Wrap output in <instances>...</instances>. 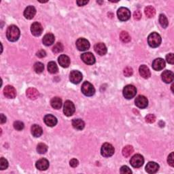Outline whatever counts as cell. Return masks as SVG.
<instances>
[{
    "mask_svg": "<svg viewBox=\"0 0 174 174\" xmlns=\"http://www.w3.org/2000/svg\"><path fill=\"white\" fill-rule=\"evenodd\" d=\"M6 37L10 42H16L20 37V30L16 25H10L6 31Z\"/></svg>",
    "mask_w": 174,
    "mask_h": 174,
    "instance_id": "6da1fadb",
    "label": "cell"
},
{
    "mask_svg": "<svg viewBox=\"0 0 174 174\" xmlns=\"http://www.w3.org/2000/svg\"><path fill=\"white\" fill-rule=\"evenodd\" d=\"M161 37L157 32H153V33L149 35L148 38V44L152 48H157L159 47L160 44H161Z\"/></svg>",
    "mask_w": 174,
    "mask_h": 174,
    "instance_id": "7a4b0ae2",
    "label": "cell"
},
{
    "mask_svg": "<svg viewBox=\"0 0 174 174\" xmlns=\"http://www.w3.org/2000/svg\"><path fill=\"white\" fill-rule=\"evenodd\" d=\"M81 90L82 92H83V93L84 95L87 96V97L93 96L95 93V89L94 87L89 82H84L83 84V86H82Z\"/></svg>",
    "mask_w": 174,
    "mask_h": 174,
    "instance_id": "3957f363",
    "label": "cell"
},
{
    "mask_svg": "<svg viewBox=\"0 0 174 174\" xmlns=\"http://www.w3.org/2000/svg\"><path fill=\"white\" fill-rule=\"evenodd\" d=\"M123 96L127 99H131L133 98L137 93V89L133 85L129 84L124 88Z\"/></svg>",
    "mask_w": 174,
    "mask_h": 174,
    "instance_id": "277c9868",
    "label": "cell"
},
{
    "mask_svg": "<svg viewBox=\"0 0 174 174\" xmlns=\"http://www.w3.org/2000/svg\"><path fill=\"white\" fill-rule=\"evenodd\" d=\"M101 153L103 157H109L114 154V148L109 143H105L102 145L101 149Z\"/></svg>",
    "mask_w": 174,
    "mask_h": 174,
    "instance_id": "5b68a950",
    "label": "cell"
},
{
    "mask_svg": "<svg viewBox=\"0 0 174 174\" xmlns=\"http://www.w3.org/2000/svg\"><path fill=\"white\" fill-rule=\"evenodd\" d=\"M117 16H118V18L120 20L126 21L129 20L131 18V12L128 8L122 7V8H120L118 10Z\"/></svg>",
    "mask_w": 174,
    "mask_h": 174,
    "instance_id": "8992f818",
    "label": "cell"
},
{
    "mask_svg": "<svg viewBox=\"0 0 174 174\" xmlns=\"http://www.w3.org/2000/svg\"><path fill=\"white\" fill-rule=\"evenodd\" d=\"M144 158L141 154H136L131 158L130 163L135 168H139L144 165Z\"/></svg>",
    "mask_w": 174,
    "mask_h": 174,
    "instance_id": "52a82bcc",
    "label": "cell"
},
{
    "mask_svg": "<svg viewBox=\"0 0 174 174\" xmlns=\"http://www.w3.org/2000/svg\"><path fill=\"white\" fill-rule=\"evenodd\" d=\"M63 112L67 116H71L75 112V105L71 101H66L63 106Z\"/></svg>",
    "mask_w": 174,
    "mask_h": 174,
    "instance_id": "ba28073f",
    "label": "cell"
},
{
    "mask_svg": "<svg viewBox=\"0 0 174 174\" xmlns=\"http://www.w3.org/2000/svg\"><path fill=\"white\" fill-rule=\"evenodd\" d=\"M76 47L80 51H85L90 48V43L84 38H79L76 41Z\"/></svg>",
    "mask_w": 174,
    "mask_h": 174,
    "instance_id": "9c48e42d",
    "label": "cell"
},
{
    "mask_svg": "<svg viewBox=\"0 0 174 174\" xmlns=\"http://www.w3.org/2000/svg\"><path fill=\"white\" fill-rule=\"evenodd\" d=\"M69 80L73 84H79L83 80V74L79 71L74 70L70 73Z\"/></svg>",
    "mask_w": 174,
    "mask_h": 174,
    "instance_id": "30bf717a",
    "label": "cell"
},
{
    "mask_svg": "<svg viewBox=\"0 0 174 174\" xmlns=\"http://www.w3.org/2000/svg\"><path fill=\"white\" fill-rule=\"evenodd\" d=\"M135 103H136V105L137 107L141 109L145 108L148 105V99L144 95L137 96L136 100H135Z\"/></svg>",
    "mask_w": 174,
    "mask_h": 174,
    "instance_id": "8fae6325",
    "label": "cell"
},
{
    "mask_svg": "<svg viewBox=\"0 0 174 174\" xmlns=\"http://www.w3.org/2000/svg\"><path fill=\"white\" fill-rule=\"evenodd\" d=\"M83 61L87 65H93L95 63V57L91 52H85L81 55Z\"/></svg>",
    "mask_w": 174,
    "mask_h": 174,
    "instance_id": "7c38bea8",
    "label": "cell"
},
{
    "mask_svg": "<svg viewBox=\"0 0 174 174\" xmlns=\"http://www.w3.org/2000/svg\"><path fill=\"white\" fill-rule=\"evenodd\" d=\"M31 31L35 36H40L43 31V27L40 23L35 22L31 25Z\"/></svg>",
    "mask_w": 174,
    "mask_h": 174,
    "instance_id": "4fadbf2b",
    "label": "cell"
},
{
    "mask_svg": "<svg viewBox=\"0 0 174 174\" xmlns=\"http://www.w3.org/2000/svg\"><path fill=\"white\" fill-rule=\"evenodd\" d=\"M3 94H4L7 98L14 99L16 96V91L12 86L8 85L3 89Z\"/></svg>",
    "mask_w": 174,
    "mask_h": 174,
    "instance_id": "5bb4252c",
    "label": "cell"
},
{
    "mask_svg": "<svg viewBox=\"0 0 174 174\" xmlns=\"http://www.w3.org/2000/svg\"><path fill=\"white\" fill-rule=\"evenodd\" d=\"M161 78L163 81L167 84L171 83L173 81L174 74L171 71L166 70L161 74Z\"/></svg>",
    "mask_w": 174,
    "mask_h": 174,
    "instance_id": "9a60e30c",
    "label": "cell"
},
{
    "mask_svg": "<svg viewBox=\"0 0 174 174\" xmlns=\"http://www.w3.org/2000/svg\"><path fill=\"white\" fill-rule=\"evenodd\" d=\"M165 67V62L161 58H158L152 62V68L155 71H161Z\"/></svg>",
    "mask_w": 174,
    "mask_h": 174,
    "instance_id": "2e32d148",
    "label": "cell"
},
{
    "mask_svg": "<svg viewBox=\"0 0 174 174\" xmlns=\"http://www.w3.org/2000/svg\"><path fill=\"white\" fill-rule=\"evenodd\" d=\"M44 121L46 125L48 127H52L57 124V119L55 116L52 114H47L44 116Z\"/></svg>",
    "mask_w": 174,
    "mask_h": 174,
    "instance_id": "e0dca14e",
    "label": "cell"
},
{
    "mask_svg": "<svg viewBox=\"0 0 174 174\" xmlns=\"http://www.w3.org/2000/svg\"><path fill=\"white\" fill-rule=\"evenodd\" d=\"M36 168L41 171H44L49 167V161L46 158H41L35 163Z\"/></svg>",
    "mask_w": 174,
    "mask_h": 174,
    "instance_id": "ac0fdd59",
    "label": "cell"
},
{
    "mask_svg": "<svg viewBox=\"0 0 174 174\" xmlns=\"http://www.w3.org/2000/svg\"><path fill=\"white\" fill-rule=\"evenodd\" d=\"M36 14V10L33 6H28L24 11V16L27 19H32Z\"/></svg>",
    "mask_w": 174,
    "mask_h": 174,
    "instance_id": "d6986e66",
    "label": "cell"
},
{
    "mask_svg": "<svg viewBox=\"0 0 174 174\" xmlns=\"http://www.w3.org/2000/svg\"><path fill=\"white\" fill-rule=\"evenodd\" d=\"M159 165L155 162H149L145 166V171L148 173H154L158 172Z\"/></svg>",
    "mask_w": 174,
    "mask_h": 174,
    "instance_id": "ffe728a7",
    "label": "cell"
},
{
    "mask_svg": "<svg viewBox=\"0 0 174 174\" xmlns=\"http://www.w3.org/2000/svg\"><path fill=\"white\" fill-rule=\"evenodd\" d=\"M94 49L98 55L103 56L107 53V47L104 43H97L95 45Z\"/></svg>",
    "mask_w": 174,
    "mask_h": 174,
    "instance_id": "44dd1931",
    "label": "cell"
},
{
    "mask_svg": "<svg viewBox=\"0 0 174 174\" xmlns=\"http://www.w3.org/2000/svg\"><path fill=\"white\" fill-rule=\"evenodd\" d=\"M59 63L61 67H64V68H67L70 65V59L69 56H67L65 55H61L58 59Z\"/></svg>",
    "mask_w": 174,
    "mask_h": 174,
    "instance_id": "7402d4cb",
    "label": "cell"
},
{
    "mask_svg": "<svg viewBox=\"0 0 174 174\" xmlns=\"http://www.w3.org/2000/svg\"><path fill=\"white\" fill-rule=\"evenodd\" d=\"M139 72H140V74L141 75V76L143 77L145 79L149 78L151 75L150 69H149L148 67L145 65H142L140 67Z\"/></svg>",
    "mask_w": 174,
    "mask_h": 174,
    "instance_id": "603a6c76",
    "label": "cell"
},
{
    "mask_svg": "<svg viewBox=\"0 0 174 174\" xmlns=\"http://www.w3.org/2000/svg\"><path fill=\"white\" fill-rule=\"evenodd\" d=\"M55 40V38L54 35L52 33H47L44 36L42 42L45 46H51L54 43Z\"/></svg>",
    "mask_w": 174,
    "mask_h": 174,
    "instance_id": "cb8c5ba5",
    "label": "cell"
},
{
    "mask_svg": "<svg viewBox=\"0 0 174 174\" xmlns=\"http://www.w3.org/2000/svg\"><path fill=\"white\" fill-rule=\"evenodd\" d=\"M31 131L32 135L35 137H40L42 135V133H43V130H42V127L38 125H33L32 126Z\"/></svg>",
    "mask_w": 174,
    "mask_h": 174,
    "instance_id": "d4e9b609",
    "label": "cell"
},
{
    "mask_svg": "<svg viewBox=\"0 0 174 174\" xmlns=\"http://www.w3.org/2000/svg\"><path fill=\"white\" fill-rule=\"evenodd\" d=\"M72 126L74 129H76L77 130H83L84 128L85 124L84 122L82 119L80 118L74 119L72 120Z\"/></svg>",
    "mask_w": 174,
    "mask_h": 174,
    "instance_id": "484cf974",
    "label": "cell"
},
{
    "mask_svg": "<svg viewBox=\"0 0 174 174\" xmlns=\"http://www.w3.org/2000/svg\"><path fill=\"white\" fill-rule=\"evenodd\" d=\"M26 95L28 98H29L30 99H33H33L38 98L39 96V92L37 89H35L34 88H29L27 89L26 92Z\"/></svg>",
    "mask_w": 174,
    "mask_h": 174,
    "instance_id": "4316f807",
    "label": "cell"
},
{
    "mask_svg": "<svg viewBox=\"0 0 174 174\" xmlns=\"http://www.w3.org/2000/svg\"><path fill=\"white\" fill-rule=\"evenodd\" d=\"M51 106L56 109H60L61 108L62 106V100L61 98H59L58 97H56L52 98L51 99Z\"/></svg>",
    "mask_w": 174,
    "mask_h": 174,
    "instance_id": "83f0119b",
    "label": "cell"
},
{
    "mask_svg": "<svg viewBox=\"0 0 174 174\" xmlns=\"http://www.w3.org/2000/svg\"><path fill=\"white\" fill-rule=\"evenodd\" d=\"M48 70L51 74H54L58 72L59 69L57 65H56V64L55 62L51 61L48 63Z\"/></svg>",
    "mask_w": 174,
    "mask_h": 174,
    "instance_id": "f1b7e54d",
    "label": "cell"
},
{
    "mask_svg": "<svg viewBox=\"0 0 174 174\" xmlns=\"http://www.w3.org/2000/svg\"><path fill=\"white\" fill-rule=\"evenodd\" d=\"M133 148L131 145H127L123 149V154L125 157H129L133 154Z\"/></svg>",
    "mask_w": 174,
    "mask_h": 174,
    "instance_id": "f546056e",
    "label": "cell"
},
{
    "mask_svg": "<svg viewBox=\"0 0 174 174\" xmlns=\"http://www.w3.org/2000/svg\"><path fill=\"white\" fill-rule=\"evenodd\" d=\"M145 15L148 18L154 17L156 14V10L152 6H147L145 8Z\"/></svg>",
    "mask_w": 174,
    "mask_h": 174,
    "instance_id": "4dcf8cb0",
    "label": "cell"
},
{
    "mask_svg": "<svg viewBox=\"0 0 174 174\" xmlns=\"http://www.w3.org/2000/svg\"><path fill=\"white\" fill-rule=\"evenodd\" d=\"M120 39L123 43H128L131 40V36L127 31H122L120 34Z\"/></svg>",
    "mask_w": 174,
    "mask_h": 174,
    "instance_id": "1f68e13d",
    "label": "cell"
},
{
    "mask_svg": "<svg viewBox=\"0 0 174 174\" xmlns=\"http://www.w3.org/2000/svg\"><path fill=\"white\" fill-rule=\"evenodd\" d=\"M33 69L35 72L37 74H41L44 69V65L43 63L40 62H37L34 64Z\"/></svg>",
    "mask_w": 174,
    "mask_h": 174,
    "instance_id": "d6a6232c",
    "label": "cell"
},
{
    "mask_svg": "<svg viewBox=\"0 0 174 174\" xmlns=\"http://www.w3.org/2000/svg\"><path fill=\"white\" fill-rule=\"evenodd\" d=\"M159 23L163 28H167L169 25L167 19L165 15H163V14L162 15H160L159 16Z\"/></svg>",
    "mask_w": 174,
    "mask_h": 174,
    "instance_id": "836d02e7",
    "label": "cell"
},
{
    "mask_svg": "<svg viewBox=\"0 0 174 174\" xmlns=\"http://www.w3.org/2000/svg\"><path fill=\"white\" fill-rule=\"evenodd\" d=\"M48 150V146L45 144L40 143L38 145L37 151L40 154H45Z\"/></svg>",
    "mask_w": 174,
    "mask_h": 174,
    "instance_id": "e575fe53",
    "label": "cell"
},
{
    "mask_svg": "<svg viewBox=\"0 0 174 174\" xmlns=\"http://www.w3.org/2000/svg\"><path fill=\"white\" fill-rule=\"evenodd\" d=\"M63 51V46L61 43H60V42L56 43L52 48V52L54 53H56H56L61 52Z\"/></svg>",
    "mask_w": 174,
    "mask_h": 174,
    "instance_id": "d590c367",
    "label": "cell"
},
{
    "mask_svg": "<svg viewBox=\"0 0 174 174\" xmlns=\"http://www.w3.org/2000/svg\"><path fill=\"white\" fill-rule=\"evenodd\" d=\"M8 161L4 158L3 157L1 158V159H0V169L2 170H3L8 168Z\"/></svg>",
    "mask_w": 174,
    "mask_h": 174,
    "instance_id": "8d00e7d4",
    "label": "cell"
},
{
    "mask_svg": "<svg viewBox=\"0 0 174 174\" xmlns=\"http://www.w3.org/2000/svg\"><path fill=\"white\" fill-rule=\"evenodd\" d=\"M14 128L17 131H21L24 129V123L21 121H15L14 123Z\"/></svg>",
    "mask_w": 174,
    "mask_h": 174,
    "instance_id": "74e56055",
    "label": "cell"
},
{
    "mask_svg": "<svg viewBox=\"0 0 174 174\" xmlns=\"http://www.w3.org/2000/svg\"><path fill=\"white\" fill-rule=\"evenodd\" d=\"M145 122L148 123H153L155 122L156 120V117L154 114H150L147 115L145 116Z\"/></svg>",
    "mask_w": 174,
    "mask_h": 174,
    "instance_id": "f35d334b",
    "label": "cell"
},
{
    "mask_svg": "<svg viewBox=\"0 0 174 174\" xmlns=\"http://www.w3.org/2000/svg\"><path fill=\"white\" fill-rule=\"evenodd\" d=\"M133 69L129 67H127L124 69V75L127 77H129L133 75Z\"/></svg>",
    "mask_w": 174,
    "mask_h": 174,
    "instance_id": "ab89813d",
    "label": "cell"
},
{
    "mask_svg": "<svg viewBox=\"0 0 174 174\" xmlns=\"http://www.w3.org/2000/svg\"><path fill=\"white\" fill-rule=\"evenodd\" d=\"M120 173L123 174H131L132 173L131 170L129 169V167L127 166H123L121 168H120Z\"/></svg>",
    "mask_w": 174,
    "mask_h": 174,
    "instance_id": "60d3db41",
    "label": "cell"
},
{
    "mask_svg": "<svg viewBox=\"0 0 174 174\" xmlns=\"http://www.w3.org/2000/svg\"><path fill=\"white\" fill-rule=\"evenodd\" d=\"M166 60L167 61L168 63L169 64H173L174 63V56H173V53H169L166 56Z\"/></svg>",
    "mask_w": 174,
    "mask_h": 174,
    "instance_id": "b9f144b4",
    "label": "cell"
},
{
    "mask_svg": "<svg viewBox=\"0 0 174 174\" xmlns=\"http://www.w3.org/2000/svg\"><path fill=\"white\" fill-rule=\"evenodd\" d=\"M173 152H172L171 154L169 155L168 157V159H167V162L169 163V165L172 167L174 166V161H173Z\"/></svg>",
    "mask_w": 174,
    "mask_h": 174,
    "instance_id": "7bdbcfd3",
    "label": "cell"
},
{
    "mask_svg": "<svg viewBox=\"0 0 174 174\" xmlns=\"http://www.w3.org/2000/svg\"><path fill=\"white\" fill-rule=\"evenodd\" d=\"M78 164H79V162L76 158L72 159L69 162V165L71 167H76L78 165Z\"/></svg>",
    "mask_w": 174,
    "mask_h": 174,
    "instance_id": "ee69618b",
    "label": "cell"
},
{
    "mask_svg": "<svg viewBox=\"0 0 174 174\" xmlns=\"http://www.w3.org/2000/svg\"><path fill=\"white\" fill-rule=\"evenodd\" d=\"M133 18L134 19L136 20H140L141 18V13L140 11V10H136V12H134L133 14Z\"/></svg>",
    "mask_w": 174,
    "mask_h": 174,
    "instance_id": "f6af8a7d",
    "label": "cell"
},
{
    "mask_svg": "<svg viewBox=\"0 0 174 174\" xmlns=\"http://www.w3.org/2000/svg\"><path fill=\"white\" fill-rule=\"evenodd\" d=\"M36 55L39 58H43L47 55V52H46V51H44V50H40V51H39L36 53Z\"/></svg>",
    "mask_w": 174,
    "mask_h": 174,
    "instance_id": "bcb514c9",
    "label": "cell"
},
{
    "mask_svg": "<svg viewBox=\"0 0 174 174\" xmlns=\"http://www.w3.org/2000/svg\"><path fill=\"white\" fill-rule=\"evenodd\" d=\"M76 3L79 6H83L84 5L87 4V3H88V1H77Z\"/></svg>",
    "mask_w": 174,
    "mask_h": 174,
    "instance_id": "7dc6e473",
    "label": "cell"
},
{
    "mask_svg": "<svg viewBox=\"0 0 174 174\" xmlns=\"http://www.w3.org/2000/svg\"><path fill=\"white\" fill-rule=\"evenodd\" d=\"M6 122V117L2 114H1V124H3Z\"/></svg>",
    "mask_w": 174,
    "mask_h": 174,
    "instance_id": "c3c4849f",
    "label": "cell"
}]
</instances>
